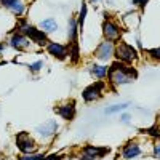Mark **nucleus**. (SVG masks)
<instances>
[{
  "label": "nucleus",
  "mask_w": 160,
  "mask_h": 160,
  "mask_svg": "<svg viewBox=\"0 0 160 160\" xmlns=\"http://www.w3.org/2000/svg\"><path fill=\"white\" fill-rule=\"evenodd\" d=\"M109 154V148L106 146H95V144H87L78 151L77 158L78 160H98L104 155Z\"/></svg>",
  "instance_id": "obj_7"
},
{
  "label": "nucleus",
  "mask_w": 160,
  "mask_h": 160,
  "mask_svg": "<svg viewBox=\"0 0 160 160\" xmlns=\"http://www.w3.org/2000/svg\"><path fill=\"white\" fill-rule=\"evenodd\" d=\"M120 122H122V123H130L131 122V114L122 112V114H120Z\"/></svg>",
  "instance_id": "obj_28"
},
{
  "label": "nucleus",
  "mask_w": 160,
  "mask_h": 160,
  "mask_svg": "<svg viewBox=\"0 0 160 160\" xmlns=\"http://www.w3.org/2000/svg\"><path fill=\"white\" fill-rule=\"evenodd\" d=\"M87 15H88V2H82V5H80V11H78V15H77V22H78L80 32H82L83 28H85Z\"/></svg>",
  "instance_id": "obj_20"
},
{
  "label": "nucleus",
  "mask_w": 160,
  "mask_h": 160,
  "mask_svg": "<svg viewBox=\"0 0 160 160\" xmlns=\"http://www.w3.org/2000/svg\"><path fill=\"white\" fill-rule=\"evenodd\" d=\"M130 108V102H120V104H112V106H108L104 109V114L106 115H114V114H122L125 112L127 109Z\"/></svg>",
  "instance_id": "obj_19"
},
{
  "label": "nucleus",
  "mask_w": 160,
  "mask_h": 160,
  "mask_svg": "<svg viewBox=\"0 0 160 160\" xmlns=\"http://www.w3.org/2000/svg\"><path fill=\"white\" fill-rule=\"evenodd\" d=\"M114 53H115V43L111 42V40L102 38L101 42L96 45L95 51H93V58H95L98 62L111 64L114 61Z\"/></svg>",
  "instance_id": "obj_4"
},
{
  "label": "nucleus",
  "mask_w": 160,
  "mask_h": 160,
  "mask_svg": "<svg viewBox=\"0 0 160 160\" xmlns=\"http://www.w3.org/2000/svg\"><path fill=\"white\" fill-rule=\"evenodd\" d=\"M101 32H102V38L106 40H111V42L117 43L118 40L123 38V28L122 24H118L115 19L109 18L108 15H106V19L101 26Z\"/></svg>",
  "instance_id": "obj_3"
},
{
  "label": "nucleus",
  "mask_w": 160,
  "mask_h": 160,
  "mask_svg": "<svg viewBox=\"0 0 160 160\" xmlns=\"http://www.w3.org/2000/svg\"><path fill=\"white\" fill-rule=\"evenodd\" d=\"M43 66H45L43 59H37V61H34V62H29V64H28V69H29V72H31L32 75H37L38 72H42Z\"/></svg>",
  "instance_id": "obj_22"
},
{
  "label": "nucleus",
  "mask_w": 160,
  "mask_h": 160,
  "mask_svg": "<svg viewBox=\"0 0 160 160\" xmlns=\"http://www.w3.org/2000/svg\"><path fill=\"white\" fill-rule=\"evenodd\" d=\"M7 43H8L10 48L16 50V51H21V53L22 51H29L32 48V45H34L31 40H29V37H26L24 34H21L18 31L10 32V35L7 38Z\"/></svg>",
  "instance_id": "obj_8"
},
{
  "label": "nucleus",
  "mask_w": 160,
  "mask_h": 160,
  "mask_svg": "<svg viewBox=\"0 0 160 160\" xmlns=\"http://www.w3.org/2000/svg\"><path fill=\"white\" fill-rule=\"evenodd\" d=\"M148 135H151V136H157V138L160 139V127L154 125L152 128H149V130H148Z\"/></svg>",
  "instance_id": "obj_27"
},
{
  "label": "nucleus",
  "mask_w": 160,
  "mask_h": 160,
  "mask_svg": "<svg viewBox=\"0 0 160 160\" xmlns=\"http://www.w3.org/2000/svg\"><path fill=\"white\" fill-rule=\"evenodd\" d=\"M136 77H138V71L135 66L123 64V62L114 59L109 64V74H108L106 82H108V85H111L114 88H118V87L131 83L133 80H136Z\"/></svg>",
  "instance_id": "obj_1"
},
{
  "label": "nucleus",
  "mask_w": 160,
  "mask_h": 160,
  "mask_svg": "<svg viewBox=\"0 0 160 160\" xmlns=\"http://www.w3.org/2000/svg\"><path fill=\"white\" fill-rule=\"evenodd\" d=\"M58 128H59V125H58L56 120L55 118H50V120H47L45 123L35 127V135L40 139H51L53 136L56 135Z\"/></svg>",
  "instance_id": "obj_10"
},
{
  "label": "nucleus",
  "mask_w": 160,
  "mask_h": 160,
  "mask_svg": "<svg viewBox=\"0 0 160 160\" xmlns=\"http://www.w3.org/2000/svg\"><path fill=\"white\" fill-rule=\"evenodd\" d=\"M26 37H29V40L37 47V48H45L50 42L48 34H45L42 29H38V26H32V28L28 31Z\"/></svg>",
  "instance_id": "obj_13"
},
{
  "label": "nucleus",
  "mask_w": 160,
  "mask_h": 160,
  "mask_svg": "<svg viewBox=\"0 0 160 160\" xmlns=\"http://www.w3.org/2000/svg\"><path fill=\"white\" fill-rule=\"evenodd\" d=\"M38 29H42L45 34H55V32H58V29H59V26H58V21L53 18V16H48V18H45V19H42L38 22Z\"/></svg>",
  "instance_id": "obj_18"
},
{
  "label": "nucleus",
  "mask_w": 160,
  "mask_h": 160,
  "mask_svg": "<svg viewBox=\"0 0 160 160\" xmlns=\"http://www.w3.org/2000/svg\"><path fill=\"white\" fill-rule=\"evenodd\" d=\"M146 53H148V56H149L152 61H157V62H160V47L148 48V50H146Z\"/></svg>",
  "instance_id": "obj_24"
},
{
  "label": "nucleus",
  "mask_w": 160,
  "mask_h": 160,
  "mask_svg": "<svg viewBox=\"0 0 160 160\" xmlns=\"http://www.w3.org/2000/svg\"><path fill=\"white\" fill-rule=\"evenodd\" d=\"M142 152H144L142 142L138 141V139H130L122 146V149H120V158L122 160H133V158L141 157Z\"/></svg>",
  "instance_id": "obj_9"
},
{
  "label": "nucleus",
  "mask_w": 160,
  "mask_h": 160,
  "mask_svg": "<svg viewBox=\"0 0 160 160\" xmlns=\"http://www.w3.org/2000/svg\"><path fill=\"white\" fill-rule=\"evenodd\" d=\"M149 2H151V0H131V5L136 7V8H139V10H142Z\"/></svg>",
  "instance_id": "obj_26"
},
{
  "label": "nucleus",
  "mask_w": 160,
  "mask_h": 160,
  "mask_svg": "<svg viewBox=\"0 0 160 160\" xmlns=\"http://www.w3.org/2000/svg\"><path fill=\"white\" fill-rule=\"evenodd\" d=\"M101 0H88V5H98Z\"/></svg>",
  "instance_id": "obj_31"
},
{
  "label": "nucleus",
  "mask_w": 160,
  "mask_h": 160,
  "mask_svg": "<svg viewBox=\"0 0 160 160\" xmlns=\"http://www.w3.org/2000/svg\"><path fill=\"white\" fill-rule=\"evenodd\" d=\"M78 22H77V16H71L68 21V31H66V35H68V45H75L78 43Z\"/></svg>",
  "instance_id": "obj_17"
},
{
  "label": "nucleus",
  "mask_w": 160,
  "mask_h": 160,
  "mask_svg": "<svg viewBox=\"0 0 160 160\" xmlns=\"http://www.w3.org/2000/svg\"><path fill=\"white\" fill-rule=\"evenodd\" d=\"M45 50H47V53H48L50 56H53V58L58 59V61L68 59V50H69V47L61 43V42H53V40H50L48 45L45 47Z\"/></svg>",
  "instance_id": "obj_14"
},
{
  "label": "nucleus",
  "mask_w": 160,
  "mask_h": 160,
  "mask_svg": "<svg viewBox=\"0 0 160 160\" xmlns=\"http://www.w3.org/2000/svg\"><path fill=\"white\" fill-rule=\"evenodd\" d=\"M7 47H8L7 40H5V42H0V56L3 55V51H5V48H7Z\"/></svg>",
  "instance_id": "obj_30"
},
{
  "label": "nucleus",
  "mask_w": 160,
  "mask_h": 160,
  "mask_svg": "<svg viewBox=\"0 0 160 160\" xmlns=\"http://www.w3.org/2000/svg\"><path fill=\"white\" fill-rule=\"evenodd\" d=\"M122 28L127 31H136L141 24V16H139V11L133 10V11H127L125 15L122 16Z\"/></svg>",
  "instance_id": "obj_15"
},
{
  "label": "nucleus",
  "mask_w": 160,
  "mask_h": 160,
  "mask_svg": "<svg viewBox=\"0 0 160 160\" xmlns=\"http://www.w3.org/2000/svg\"><path fill=\"white\" fill-rule=\"evenodd\" d=\"M15 142H16V148L21 154L38 152V142L29 131H19L15 138Z\"/></svg>",
  "instance_id": "obj_6"
},
{
  "label": "nucleus",
  "mask_w": 160,
  "mask_h": 160,
  "mask_svg": "<svg viewBox=\"0 0 160 160\" xmlns=\"http://www.w3.org/2000/svg\"><path fill=\"white\" fill-rule=\"evenodd\" d=\"M152 157H155V158H158L160 160V139H155L154 142H152Z\"/></svg>",
  "instance_id": "obj_25"
},
{
  "label": "nucleus",
  "mask_w": 160,
  "mask_h": 160,
  "mask_svg": "<svg viewBox=\"0 0 160 160\" xmlns=\"http://www.w3.org/2000/svg\"><path fill=\"white\" fill-rule=\"evenodd\" d=\"M56 114L59 118L66 120V122H71V120L75 118V114H77V108H75V102L74 101H64V102H59L56 106Z\"/></svg>",
  "instance_id": "obj_12"
},
{
  "label": "nucleus",
  "mask_w": 160,
  "mask_h": 160,
  "mask_svg": "<svg viewBox=\"0 0 160 160\" xmlns=\"http://www.w3.org/2000/svg\"><path fill=\"white\" fill-rule=\"evenodd\" d=\"M43 160H62L61 154H45Z\"/></svg>",
  "instance_id": "obj_29"
},
{
  "label": "nucleus",
  "mask_w": 160,
  "mask_h": 160,
  "mask_svg": "<svg viewBox=\"0 0 160 160\" xmlns=\"http://www.w3.org/2000/svg\"><path fill=\"white\" fill-rule=\"evenodd\" d=\"M87 69L96 80H106L108 78V74H109V64H102V62H98V61H93V62L87 64Z\"/></svg>",
  "instance_id": "obj_16"
},
{
  "label": "nucleus",
  "mask_w": 160,
  "mask_h": 160,
  "mask_svg": "<svg viewBox=\"0 0 160 160\" xmlns=\"http://www.w3.org/2000/svg\"><path fill=\"white\" fill-rule=\"evenodd\" d=\"M45 154L43 152H34V154H19L16 160H43Z\"/></svg>",
  "instance_id": "obj_23"
},
{
  "label": "nucleus",
  "mask_w": 160,
  "mask_h": 160,
  "mask_svg": "<svg viewBox=\"0 0 160 160\" xmlns=\"http://www.w3.org/2000/svg\"><path fill=\"white\" fill-rule=\"evenodd\" d=\"M68 59H71V62H77L80 59V50H78V43L75 45H68Z\"/></svg>",
  "instance_id": "obj_21"
},
{
  "label": "nucleus",
  "mask_w": 160,
  "mask_h": 160,
  "mask_svg": "<svg viewBox=\"0 0 160 160\" xmlns=\"http://www.w3.org/2000/svg\"><path fill=\"white\" fill-rule=\"evenodd\" d=\"M114 59L123 62V64L135 66V64L139 61V51H138V48L133 45V43L125 42V40L122 38V40H118V42L115 43Z\"/></svg>",
  "instance_id": "obj_2"
},
{
  "label": "nucleus",
  "mask_w": 160,
  "mask_h": 160,
  "mask_svg": "<svg viewBox=\"0 0 160 160\" xmlns=\"http://www.w3.org/2000/svg\"><path fill=\"white\" fill-rule=\"evenodd\" d=\"M0 5L3 8H7L13 16L16 18H22L28 11V3L26 0H0Z\"/></svg>",
  "instance_id": "obj_11"
},
{
  "label": "nucleus",
  "mask_w": 160,
  "mask_h": 160,
  "mask_svg": "<svg viewBox=\"0 0 160 160\" xmlns=\"http://www.w3.org/2000/svg\"><path fill=\"white\" fill-rule=\"evenodd\" d=\"M0 160H2V151H0Z\"/></svg>",
  "instance_id": "obj_32"
},
{
  "label": "nucleus",
  "mask_w": 160,
  "mask_h": 160,
  "mask_svg": "<svg viewBox=\"0 0 160 160\" xmlns=\"http://www.w3.org/2000/svg\"><path fill=\"white\" fill-rule=\"evenodd\" d=\"M106 90H108V82H106V80H96V82H93V83H90L88 87L83 88L82 99L85 102H96L104 96Z\"/></svg>",
  "instance_id": "obj_5"
}]
</instances>
